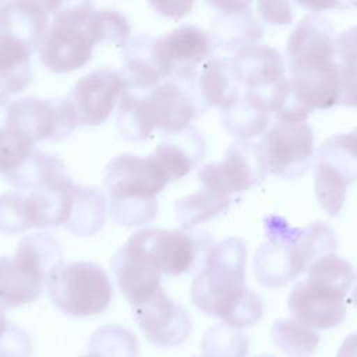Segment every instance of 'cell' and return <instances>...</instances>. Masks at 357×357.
Listing matches in <instances>:
<instances>
[{
	"mask_svg": "<svg viewBox=\"0 0 357 357\" xmlns=\"http://www.w3.org/2000/svg\"><path fill=\"white\" fill-rule=\"evenodd\" d=\"M247 245L240 237H227L209 251L197 272L190 296L206 315L233 328L255 325L264 315V300L247 283Z\"/></svg>",
	"mask_w": 357,
	"mask_h": 357,
	"instance_id": "6da1fadb",
	"label": "cell"
},
{
	"mask_svg": "<svg viewBox=\"0 0 357 357\" xmlns=\"http://www.w3.org/2000/svg\"><path fill=\"white\" fill-rule=\"evenodd\" d=\"M335 29L317 11L304 15L286 42L289 85L307 113L326 110L340 100L335 61Z\"/></svg>",
	"mask_w": 357,
	"mask_h": 357,
	"instance_id": "7a4b0ae2",
	"label": "cell"
},
{
	"mask_svg": "<svg viewBox=\"0 0 357 357\" xmlns=\"http://www.w3.org/2000/svg\"><path fill=\"white\" fill-rule=\"evenodd\" d=\"M266 240L252 259L255 279L265 287H280L307 272L318 258L335 252L333 229L321 220L305 227H293L278 215L265 218Z\"/></svg>",
	"mask_w": 357,
	"mask_h": 357,
	"instance_id": "3957f363",
	"label": "cell"
},
{
	"mask_svg": "<svg viewBox=\"0 0 357 357\" xmlns=\"http://www.w3.org/2000/svg\"><path fill=\"white\" fill-rule=\"evenodd\" d=\"M99 42L102 39L93 3H63L43 33L38 53L47 70L63 74L85 66Z\"/></svg>",
	"mask_w": 357,
	"mask_h": 357,
	"instance_id": "277c9868",
	"label": "cell"
},
{
	"mask_svg": "<svg viewBox=\"0 0 357 357\" xmlns=\"http://www.w3.org/2000/svg\"><path fill=\"white\" fill-rule=\"evenodd\" d=\"M63 262L59 241L46 231L22 237L13 255L0 257V308H14L35 301L47 273Z\"/></svg>",
	"mask_w": 357,
	"mask_h": 357,
	"instance_id": "5b68a950",
	"label": "cell"
},
{
	"mask_svg": "<svg viewBox=\"0 0 357 357\" xmlns=\"http://www.w3.org/2000/svg\"><path fill=\"white\" fill-rule=\"evenodd\" d=\"M169 178L152 155L141 158L134 153L114 156L103 172V184L110 198L113 216L137 218L159 211L156 195Z\"/></svg>",
	"mask_w": 357,
	"mask_h": 357,
	"instance_id": "8992f818",
	"label": "cell"
},
{
	"mask_svg": "<svg viewBox=\"0 0 357 357\" xmlns=\"http://www.w3.org/2000/svg\"><path fill=\"white\" fill-rule=\"evenodd\" d=\"M46 289L54 307L73 317L103 312L113 287L103 268L93 262H60L46 276Z\"/></svg>",
	"mask_w": 357,
	"mask_h": 357,
	"instance_id": "52a82bcc",
	"label": "cell"
},
{
	"mask_svg": "<svg viewBox=\"0 0 357 357\" xmlns=\"http://www.w3.org/2000/svg\"><path fill=\"white\" fill-rule=\"evenodd\" d=\"M128 241L162 275L167 276L199 271L216 244L205 230H165L159 227L137 230L130 236Z\"/></svg>",
	"mask_w": 357,
	"mask_h": 357,
	"instance_id": "ba28073f",
	"label": "cell"
},
{
	"mask_svg": "<svg viewBox=\"0 0 357 357\" xmlns=\"http://www.w3.org/2000/svg\"><path fill=\"white\" fill-rule=\"evenodd\" d=\"M314 188L321 208L335 218L342 211L349 185L357 181V127L326 138L317 149Z\"/></svg>",
	"mask_w": 357,
	"mask_h": 357,
	"instance_id": "9c48e42d",
	"label": "cell"
},
{
	"mask_svg": "<svg viewBox=\"0 0 357 357\" xmlns=\"http://www.w3.org/2000/svg\"><path fill=\"white\" fill-rule=\"evenodd\" d=\"M73 183L52 188L13 190L0 194V231L14 234L31 227L66 225Z\"/></svg>",
	"mask_w": 357,
	"mask_h": 357,
	"instance_id": "30bf717a",
	"label": "cell"
},
{
	"mask_svg": "<svg viewBox=\"0 0 357 357\" xmlns=\"http://www.w3.org/2000/svg\"><path fill=\"white\" fill-rule=\"evenodd\" d=\"M261 148L268 173L286 180L304 176L315 160V137L307 123L273 120L262 134Z\"/></svg>",
	"mask_w": 357,
	"mask_h": 357,
	"instance_id": "8fae6325",
	"label": "cell"
},
{
	"mask_svg": "<svg viewBox=\"0 0 357 357\" xmlns=\"http://www.w3.org/2000/svg\"><path fill=\"white\" fill-rule=\"evenodd\" d=\"M266 174L268 169L261 144L236 139L226 149L223 160L204 165L197 177L204 188L233 198V194L259 185Z\"/></svg>",
	"mask_w": 357,
	"mask_h": 357,
	"instance_id": "7c38bea8",
	"label": "cell"
},
{
	"mask_svg": "<svg viewBox=\"0 0 357 357\" xmlns=\"http://www.w3.org/2000/svg\"><path fill=\"white\" fill-rule=\"evenodd\" d=\"M156 127L176 132L208 110L199 89V68L177 70L151 88Z\"/></svg>",
	"mask_w": 357,
	"mask_h": 357,
	"instance_id": "4fadbf2b",
	"label": "cell"
},
{
	"mask_svg": "<svg viewBox=\"0 0 357 357\" xmlns=\"http://www.w3.org/2000/svg\"><path fill=\"white\" fill-rule=\"evenodd\" d=\"M10 123L33 142L67 138L77 121L68 100L64 98L26 96L17 99L10 107Z\"/></svg>",
	"mask_w": 357,
	"mask_h": 357,
	"instance_id": "5bb4252c",
	"label": "cell"
},
{
	"mask_svg": "<svg viewBox=\"0 0 357 357\" xmlns=\"http://www.w3.org/2000/svg\"><path fill=\"white\" fill-rule=\"evenodd\" d=\"M127 88L120 71L100 67L82 75L66 95L77 126H99L109 119Z\"/></svg>",
	"mask_w": 357,
	"mask_h": 357,
	"instance_id": "9a60e30c",
	"label": "cell"
},
{
	"mask_svg": "<svg viewBox=\"0 0 357 357\" xmlns=\"http://www.w3.org/2000/svg\"><path fill=\"white\" fill-rule=\"evenodd\" d=\"M135 322L145 337L159 347L181 344L191 333L192 322L185 308L158 289L146 300L131 305Z\"/></svg>",
	"mask_w": 357,
	"mask_h": 357,
	"instance_id": "2e32d148",
	"label": "cell"
},
{
	"mask_svg": "<svg viewBox=\"0 0 357 357\" xmlns=\"http://www.w3.org/2000/svg\"><path fill=\"white\" fill-rule=\"evenodd\" d=\"M287 308L293 319L314 331L336 328L347 317L346 294L308 278L294 284Z\"/></svg>",
	"mask_w": 357,
	"mask_h": 357,
	"instance_id": "e0dca14e",
	"label": "cell"
},
{
	"mask_svg": "<svg viewBox=\"0 0 357 357\" xmlns=\"http://www.w3.org/2000/svg\"><path fill=\"white\" fill-rule=\"evenodd\" d=\"M216 8L211 21L212 43L223 50H240L259 43L264 38V25L251 8V1H208Z\"/></svg>",
	"mask_w": 357,
	"mask_h": 357,
	"instance_id": "ac0fdd59",
	"label": "cell"
},
{
	"mask_svg": "<svg viewBox=\"0 0 357 357\" xmlns=\"http://www.w3.org/2000/svg\"><path fill=\"white\" fill-rule=\"evenodd\" d=\"M155 47L166 78L177 70L201 68L215 50L209 32L191 24L155 38Z\"/></svg>",
	"mask_w": 357,
	"mask_h": 357,
	"instance_id": "d6986e66",
	"label": "cell"
},
{
	"mask_svg": "<svg viewBox=\"0 0 357 357\" xmlns=\"http://www.w3.org/2000/svg\"><path fill=\"white\" fill-rule=\"evenodd\" d=\"M110 268L119 289L131 305L146 300L162 287V273L128 240L112 257Z\"/></svg>",
	"mask_w": 357,
	"mask_h": 357,
	"instance_id": "ffe728a7",
	"label": "cell"
},
{
	"mask_svg": "<svg viewBox=\"0 0 357 357\" xmlns=\"http://www.w3.org/2000/svg\"><path fill=\"white\" fill-rule=\"evenodd\" d=\"M244 91L266 95L284 78L286 64L279 50L264 43L245 46L231 57Z\"/></svg>",
	"mask_w": 357,
	"mask_h": 357,
	"instance_id": "44dd1931",
	"label": "cell"
},
{
	"mask_svg": "<svg viewBox=\"0 0 357 357\" xmlns=\"http://www.w3.org/2000/svg\"><path fill=\"white\" fill-rule=\"evenodd\" d=\"M206 153V142L201 131L188 126L180 131L165 134L152 158L166 173L169 181H177L194 170Z\"/></svg>",
	"mask_w": 357,
	"mask_h": 357,
	"instance_id": "7402d4cb",
	"label": "cell"
},
{
	"mask_svg": "<svg viewBox=\"0 0 357 357\" xmlns=\"http://www.w3.org/2000/svg\"><path fill=\"white\" fill-rule=\"evenodd\" d=\"M61 4L63 1H3L0 32L35 47L49 26L50 14H54Z\"/></svg>",
	"mask_w": 357,
	"mask_h": 357,
	"instance_id": "603a6c76",
	"label": "cell"
},
{
	"mask_svg": "<svg viewBox=\"0 0 357 357\" xmlns=\"http://www.w3.org/2000/svg\"><path fill=\"white\" fill-rule=\"evenodd\" d=\"M121 54L123 68L120 74L127 86L148 89L166 78L156 53L153 36L137 35L130 38L121 46Z\"/></svg>",
	"mask_w": 357,
	"mask_h": 357,
	"instance_id": "cb8c5ba5",
	"label": "cell"
},
{
	"mask_svg": "<svg viewBox=\"0 0 357 357\" xmlns=\"http://www.w3.org/2000/svg\"><path fill=\"white\" fill-rule=\"evenodd\" d=\"M271 110L266 98L254 91H244L237 100L220 109V121L237 139L250 141L266 131L271 124Z\"/></svg>",
	"mask_w": 357,
	"mask_h": 357,
	"instance_id": "d4e9b609",
	"label": "cell"
},
{
	"mask_svg": "<svg viewBox=\"0 0 357 357\" xmlns=\"http://www.w3.org/2000/svg\"><path fill=\"white\" fill-rule=\"evenodd\" d=\"M116 127L128 141L146 139L156 128L151 88L139 89L127 86L119 100Z\"/></svg>",
	"mask_w": 357,
	"mask_h": 357,
	"instance_id": "484cf974",
	"label": "cell"
},
{
	"mask_svg": "<svg viewBox=\"0 0 357 357\" xmlns=\"http://www.w3.org/2000/svg\"><path fill=\"white\" fill-rule=\"evenodd\" d=\"M18 190H42L67 184L71 180L64 162L56 155L35 149L14 172L6 176Z\"/></svg>",
	"mask_w": 357,
	"mask_h": 357,
	"instance_id": "4316f807",
	"label": "cell"
},
{
	"mask_svg": "<svg viewBox=\"0 0 357 357\" xmlns=\"http://www.w3.org/2000/svg\"><path fill=\"white\" fill-rule=\"evenodd\" d=\"M199 89L205 103L220 109L227 107L243 93V85L231 59L212 56L199 68Z\"/></svg>",
	"mask_w": 357,
	"mask_h": 357,
	"instance_id": "83f0119b",
	"label": "cell"
},
{
	"mask_svg": "<svg viewBox=\"0 0 357 357\" xmlns=\"http://www.w3.org/2000/svg\"><path fill=\"white\" fill-rule=\"evenodd\" d=\"M106 195L93 185L70 187V211L66 227L77 236H92L98 233L106 220Z\"/></svg>",
	"mask_w": 357,
	"mask_h": 357,
	"instance_id": "f1b7e54d",
	"label": "cell"
},
{
	"mask_svg": "<svg viewBox=\"0 0 357 357\" xmlns=\"http://www.w3.org/2000/svg\"><path fill=\"white\" fill-rule=\"evenodd\" d=\"M32 49L24 40L0 32V93H20L31 84Z\"/></svg>",
	"mask_w": 357,
	"mask_h": 357,
	"instance_id": "f546056e",
	"label": "cell"
},
{
	"mask_svg": "<svg viewBox=\"0 0 357 357\" xmlns=\"http://www.w3.org/2000/svg\"><path fill=\"white\" fill-rule=\"evenodd\" d=\"M333 49L339 71V105L357 107V25L337 33Z\"/></svg>",
	"mask_w": 357,
	"mask_h": 357,
	"instance_id": "4dcf8cb0",
	"label": "cell"
},
{
	"mask_svg": "<svg viewBox=\"0 0 357 357\" xmlns=\"http://www.w3.org/2000/svg\"><path fill=\"white\" fill-rule=\"evenodd\" d=\"M231 202L233 198L218 195L202 187L174 202L176 218L183 230H192L197 225L225 213Z\"/></svg>",
	"mask_w": 357,
	"mask_h": 357,
	"instance_id": "1f68e13d",
	"label": "cell"
},
{
	"mask_svg": "<svg viewBox=\"0 0 357 357\" xmlns=\"http://www.w3.org/2000/svg\"><path fill=\"white\" fill-rule=\"evenodd\" d=\"M271 337L275 346L289 357L311 356L321 340L317 331L297 322L293 318L276 319L271 328Z\"/></svg>",
	"mask_w": 357,
	"mask_h": 357,
	"instance_id": "d6a6232c",
	"label": "cell"
},
{
	"mask_svg": "<svg viewBox=\"0 0 357 357\" xmlns=\"http://www.w3.org/2000/svg\"><path fill=\"white\" fill-rule=\"evenodd\" d=\"M88 350L92 357H138L135 335L120 325H103L89 339Z\"/></svg>",
	"mask_w": 357,
	"mask_h": 357,
	"instance_id": "836d02e7",
	"label": "cell"
},
{
	"mask_svg": "<svg viewBox=\"0 0 357 357\" xmlns=\"http://www.w3.org/2000/svg\"><path fill=\"white\" fill-rule=\"evenodd\" d=\"M201 351V357H247L248 336L222 322L205 332Z\"/></svg>",
	"mask_w": 357,
	"mask_h": 357,
	"instance_id": "e575fe53",
	"label": "cell"
},
{
	"mask_svg": "<svg viewBox=\"0 0 357 357\" xmlns=\"http://www.w3.org/2000/svg\"><path fill=\"white\" fill-rule=\"evenodd\" d=\"M307 278L347 294L354 283L356 273L347 259L339 257L336 252H331L311 264L307 271Z\"/></svg>",
	"mask_w": 357,
	"mask_h": 357,
	"instance_id": "d590c367",
	"label": "cell"
},
{
	"mask_svg": "<svg viewBox=\"0 0 357 357\" xmlns=\"http://www.w3.org/2000/svg\"><path fill=\"white\" fill-rule=\"evenodd\" d=\"M31 351L29 335L8 321L7 328L0 335V357H29Z\"/></svg>",
	"mask_w": 357,
	"mask_h": 357,
	"instance_id": "8d00e7d4",
	"label": "cell"
},
{
	"mask_svg": "<svg viewBox=\"0 0 357 357\" xmlns=\"http://www.w3.org/2000/svg\"><path fill=\"white\" fill-rule=\"evenodd\" d=\"M257 8L269 25H289L293 21V8L287 1H258Z\"/></svg>",
	"mask_w": 357,
	"mask_h": 357,
	"instance_id": "74e56055",
	"label": "cell"
},
{
	"mask_svg": "<svg viewBox=\"0 0 357 357\" xmlns=\"http://www.w3.org/2000/svg\"><path fill=\"white\" fill-rule=\"evenodd\" d=\"M151 7H153L158 13L167 17H183L190 13L194 3L192 1H151Z\"/></svg>",
	"mask_w": 357,
	"mask_h": 357,
	"instance_id": "f35d334b",
	"label": "cell"
},
{
	"mask_svg": "<svg viewBox=\"0 0 357 357\" xmlns=\"http://www.w3.org/2000/svg\"><path fill=\"white\" fill-rule=\"evenodd\" d=\"M336 357H357V332L350 333L343 340Z\"/></svg>",
	"mask_w": 357,
	"mask_h": 357,
	"instance_id": "ab89813d",
	"label": "cell"
},
{
	"mask_svg": "<svg viewBox=\"0 0 357 357\" xmlns=\"http://www.w3.org/2000/svg\"><path fill=\"white\" fill-rule=\"evenodd\" d=\"M301 7L310 10H325V8H350L357 7V3H342V1H329V3H298Z\"/></svg>",
	"mask_w": 357,
	"mask_h": 357,
	"instance_id": "60d3db41",
	"label": "cell"
},
{
	"mask_svg": "<svg viewBox=\"0 0 357 357\" xmlns=\"http://www.w3.org/2000/svg\"><path fill=\"white\" fill-rule=\"evenodd\" d=\"M350 301L354 307H357V276L354 279V283H353V290H351V296H350Z\"/></svg>",
	"mask_w": 357,
	"mask_h": 357,
	"instance_id": "b9f144b4",
	"label": "cell"
},
{
	"mask_svg": "<svg viewBox=\"0 0 357 357\" xmlns=\"http://www.w3.org/2000/svg\"><path fill=\"white\" fill-rule=\"evenodd\" d=\"M7 325H8V321H7V318H6L4 312H3V310L0 308V335H1L3 331L7 328Z\"/></svg>",
	"mask_w": 357,
	"mask_h": 357,
	"instance_id": "7bdbcfd3",
	"label": "cell"
},
{
	"mask_svg": "<svg viewBox=\"0 0 357 357\" xmlns=\"http://www.w3.org/2000/svg\"><path fill=\"white\" fill-rule=\"evenodd\" d=\"M255 357H275V356H271V354H259V356H255Z\"/></svg>",
	"mask_w": 357,
	"mask_h": 357,
	"instance_id": "ee69618b",
	"label": "cell"
},
{
	"mask_svg": "<svg viewBox=\"0 0 357 357\" xmlns=\"http://www.w3.org/2000/svg\"><path fill=\"white\" fill-rule=\"evenodd\" d=\"M1 3L3 1H0V28H1Z\"/></svg>",
	"mask_w": 357,
	"mask_h": 357,
	"instance_id": "f6af8a7d",
	"label": "cell"
},
{
	"mask_svg": "<svg viewBox=\"0 0 357 357\" xmlns=\"http://www.w3.org/2000/svg\"><path fill=\"white\" fill-rule=\"evenodd\" d=\"M84 357H92V356H91V354H88V356H84Z\"/></svg>",
	"mask_w": 357,
	"mask_h": 357,
	"instance_id": "bcb514c9",
	"label": "cell"
}]
</instances>
